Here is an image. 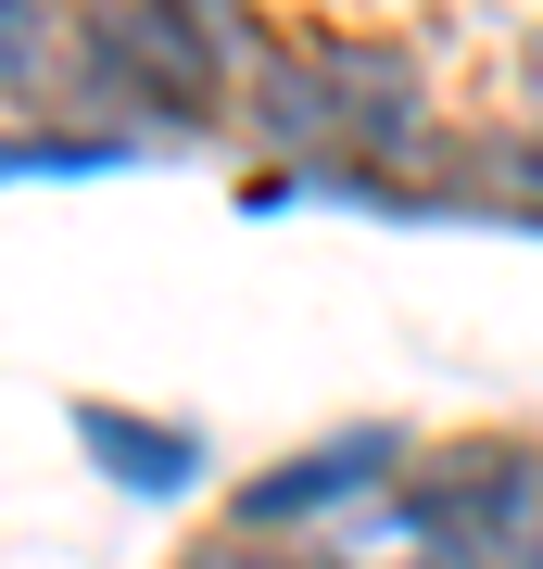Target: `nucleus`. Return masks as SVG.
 I'll return each instance as SVG.
<instances>
[{"label":"nucleus","instance_id":"obj_1","mask_svg":"<svg viewBox=\"0 0 543 569\" xmlns=\"http://www.w3.org/2000/svg\"><path fill=\"white\" fill-rule=\"evenodd\" d=\"M392 519L418 531V569H543V443L455 430L392 481Z\"/></svg>","mask_w":543,"mask_h":569},{"label":"nucleus","instance_id":"obj_2","mask_svg":"<svg viewBox=\"0 0 543 569\" xmlns=\"http://www.w3.org/2000/svg\"><path fill=\"white\" fill-rule=\"evenodd\" d=\"M404 468H418L404 430H342V443H303V456H279V468H253V481L228 493V519H241L253 545H279V531H329L354 493L404 481Z\"/></svg>","mask_w":543,"mask_h":569},{"label":"nucleus","instance_id":"obj_3","mask_svg":"<svg viewBox=\"0 0 543 569\" xmlns=\"http://www.w3.org/2000/svg\"><path fill=\"white\" fill-rule=\"evenodd\" d=\"M77 443H89V468H114L127 493H190L202 481V443H190V430L127 418V406H77Z\"/></svg>","mask_w":543,"mask_h":569},{"label":"nucleus","instance_id":"obj_4","mask_svg":"<svg viewBox=\"0 0 543 569\" xmlns=\"http://www.w3.org/2000/svg\"><path fill=\"white\" fill-rule=\"evenodd\" d=\"M51 63H63L51 0H0V102H13V89H51Z\"/></svg>","mask_w":543,"mask_h":569},{"label":"nucleus","instance_id":"obj_5","mask_svg":"<svg viewBox=\"0 0 543 569\" xmlns=\"http://www.w3.org/2000/svg\"><path fill=\"white\" fill-rule=\"evenodd\" d=\"M190 569H291V557H265V545H228V557H190Z\"/></svg>","mask_w":543,"mask_h":569}]
</instances>
